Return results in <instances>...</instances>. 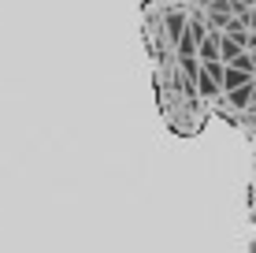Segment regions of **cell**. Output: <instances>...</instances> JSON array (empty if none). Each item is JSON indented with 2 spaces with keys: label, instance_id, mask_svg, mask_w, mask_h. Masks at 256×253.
Returning <instances> with one entry per match:
<instances>
[{
  "label": "cell",
  "instance_id": "1",
  "mask_svg": "<svg viewBox=\"0 0 256 253\" xmlns=\"http://www.w3.org/2000/svg\"><path fill=\"white\" fill-rule=\"evenodd\" d=\"M186 26H190V15L182 12V8H174V12L164 15V34H167V41H174V49H178V41L186 38Z\"/></svg>",
  "mask_w": 256,
  "mask_h": 253
},
{
  "label": "cell",
  "instance_id": "2",
  "mask_svg": "<svg viewBox=\"0 0 256 253\" xmlns=\"http://www.w3.org/2000/svg\"><path fill=\"white\" fill-rule=\"evenodd\" d=\"M219 38H223V34H208V38L200 41V49H197L200 64H216V60H219Z\"/></svg>",
  "mask_w": 256,
  "mask_h": 253
},
{
  "label": "cell",
  "instance_id": "3",
  "mask_svg": "<svg viewBox=\"0 0 256 253\" xmlns=\"http://www.w3.org/2000/svg\"><path fill=\"white\" fill-rule=\"evenodd\" d=\"M242 86H249V71H242V67H230L226 64V75H223V90H242Z\"/></svg>",
  "mask_w": 256,
  "mask_h": 253
},
{
  "label": "cell",
  "instance_id": "4",
  "mask_svg": "<svg viewBox=\"0 0 256 253\" xmlns=\"http://www.w3.org/2000/svg\"><path fill=\"white\" fill-rule=\"evenodd\" d=\"M234 104H249V86H242V90H234Z\"/></svg>",
  "mask_w": 256,
  "mask_h": 253
}]
</instances>
